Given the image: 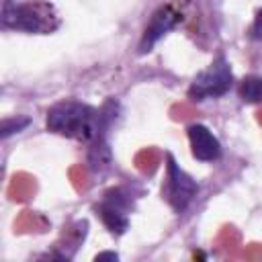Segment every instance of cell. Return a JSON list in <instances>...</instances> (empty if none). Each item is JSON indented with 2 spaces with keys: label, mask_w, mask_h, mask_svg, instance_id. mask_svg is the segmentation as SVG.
I'll use <instances>...</instances> for the list:
<instances>
[{
  "label": "cell",
  "mask_w": 262,
  "mask_h": 262,
  "mask_svg": "<svg viewBox=\"0 0 262 262\" xmlns=\"http://www.w3.org/2000/svg\"><path fill=\"white\" fill-rule=\"evenodd\" d=\"M131 207H133V199L125 188H111L104 192L96 211L113 235H123L129 227Z\"/></svg>",
  "instance_id": "5b68a950"
},
{
  "label": "cell",
  "mask_w": 262,
  "mask_h": 262,
  "mask_svg": "<svg viewBox=\"0 0 262 262\" xmlns=\"http://www.w3.org/2000/svg\"><path fill=\"white\" fill-rule=\"evenodd\" d=\"M199 192L196 180H192L172 158V154L166 156V180L162 184V199L172 207L174 213H184L186 207L192 203V199Z\"/></svg>",
  "instance_id": "277c9868"
},
{
  "label": "cell",
  "mask_w": 262,
  "mask_h": 262,
  "mask_svg": "<svg viewBox=\"0 0 262 262\" xmlns=\"http://www.w3.org/2000/svg\"><path fill=\"white\" fill-rule=\"evenodd\" d=\"M108 108V106H106ZM106 108H94L80 100H59L47 111V129L55 135L92 143L106 131L111 117Z\"/></svg>",
  "instance_id": "6da1fadb"
},
{
  "label": "cell",
  "mask_w": 262,
  "mask_h": 262,
  "mask_svg": "<svg viewBox=\"0 0 262 262\" xmlns=\"http://www.w3.org/2000/svg\"><path fill=\"white\" fill-rule=\"evenodd\" d=\"M250 37L256 39V41H262V8L258 10L254 23H252V29H250Z\"/></svg>",
  "instance_id": "30bf717a"
},
{
  "label": "cell",
  "mask_w": 262,
  "mask_h": 262,
  "mask_svg": "<svg viewBox=\"0 0 262 262\" xmlns=\"http://www.w3.org/2000/svg\"><path fill=\"white\" fill-rule=\"evenodd\" d=\"M94 260H96V262H100V260H119V256H117L115 252H100V254H96Z\"/></svg>",
  "instance_id": "8fae6325"
},
{
  "label": "cell",
  "mask_w": 262,
  "mask_h": 262,
  "mask_svg": "<svg viewBox=\"0 0 262 262\" xmlns=\"http://www.w3.org/2000/svg\"><path fill=\"white\" fill-rule=\"evenodd\" d=\"M61 25L55 6L47 0H4L2 4V29L49 35Z\"/></svg>",
  "instance_id": "7a4b0ae2"
},
{
  "label": "cell",
  "mask_w": 262,
  "mask_h": 262,
  "mask_svg": "<svg viewBox=\"0 0 262 262\" xmlns=\"http://www.w3.org/2000/svg\"><path fill=\"white\" fill-rule=\"evenodd\" d=\"M231 84H233L231 66L221 55L209 68H205L203 72H199L192 78V82L188 86V98L196 100V102L207 100V98H219L229 92Z\"/></svg>",
  "instance_id": "3957f363"
},
{
  "label": "cell",
  "mask_w": 262,
  "mask_h": 262,
  "mask_svg": "<svg viewBox=\"0 0 262 262\" xmlns=\"http://www.w3.org/2000/svg\"><path fill=\"white\" fill-rule=\"evenodd\" d=\"M237 94L244 102L248 104H258L262 102V76H256V74H250L246 76L239 86H237Z\"/></svg>",
  "instance_id": "ba28073f"
},
{
  "label": "cell",
  "mask_w": 262,
  "mask_h": 262,
  "mask_svg": "<svg viewBox=\"0 0 262 262\" xmlns=\"http://www.w3.org/2000/svg\"><path fill=\"white\" fill-rule=\"evenodd\" d=\"M29 123H31L29 117H8V119H4V121H2V127H0L2 139H8L12 133L23 131L25 127H29Z\"/></svg>",
  "instance_id": "9c48e42d"
},
{
  "label": "cell",
  "mask_w": 262,
  "mask_h": 262,
  "mask_svg": "<svg viewBox=\"0 0 262 262\" xmlns=\"http://www.w3.org/2000/svg\"><path fill=\"white\" fill-rule=\"evenodd\" d=\"M184 20V12L168 2V4H162L158 6V10L151 14L143 35H141V41H139V53H147L164 35H168L170 31H174L176 27H180Z\"/></svg>",
  "instance_id": "8992f818"
},
{
  "label": "cell",
  "mask_w": 262,
  "mask_h": 262,
  "mask_svg": "<svg viewBox=\"0 0 262 262\" xmlns=\"http://www.w3.org/2000/svg\"><path fill=\"white\" fill-rule=\"evenodd\" d=\"M188 141H190V151L199 162H215L221 158L223 147L221 141L213 135V131L207 125L192 123L188 129Z\"/></svg>",
  "instance_id": "52a82bcc"
}]
</instances>
